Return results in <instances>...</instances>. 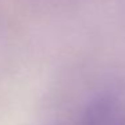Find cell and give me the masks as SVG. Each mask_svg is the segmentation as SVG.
I'll list each match as a JSON object with an SVG mask.
<instances>
[{
    "mask_svg": "<svg viewBox=\"0 0 125 125\" xmlns=\"http://www.w3.org/2000/svg\"><path fill=\"white\" fill-rule=\"evenodd\" d=\"M92 125H125V109L113 97H102L90 109Z\"/></svg>",
    "mask_w": 125,
    "mask_h": 125,
    "instance_id": "obj_1",
    "label": "cell"
}]
</instances>
